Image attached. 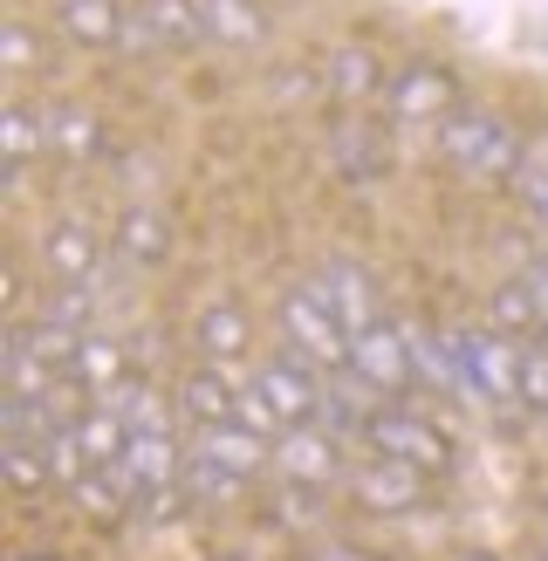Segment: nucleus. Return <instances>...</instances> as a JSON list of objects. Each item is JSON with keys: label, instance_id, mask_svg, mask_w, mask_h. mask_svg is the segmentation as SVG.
Instances as JSON below:
<instances>
[{"label": "nucleus", "instance_id": "nucleus-1", "mask_svg": "<svg viewBox=\"0 0 548 561\" xmlns=\"http://www.w3.org/2000/svg\"><path fill=\"white\" fill-rule=\"evenodd\" d=\"M432 151H438V164H453V172H459L466 185H480V192L514 185L521 158H528L521 130H514L493 103H459L453 117H438V124H432Z\"/></svg>", "mask_w": 548, "mask_h": 561}, {"label": "nucleus", "instance_id": "nucleus-2", "mask_svg": "<svg viewBox=\"0 0 548 561\" xmlns=\"http://www.w3.org/2000/svg\"><path fill=\"white\" fill-rule=\"evenodd\" d=\"M316 411H322V370H309L295 356H274L261 370H247V383H240V425H254L267 438L316 425Z\"/></svg>", "mask_w": 548, "mask_h": 561}, {"label": "nucleus", "instance_id": "nucleus-3", "mask_svg": "<svg viewBox=\"0 0 548 561\" xmlns=\"http://www.w3.org/2000/svg\"><path fill=\"white\" fill-rule=\"evenodd\" d=\"M274 335L288 343L282 356L309 363V370H329V377L350 370V329L336 322V308H329L309 280H295V288L274 295Z\"/></svg>", "mask_w": 548, "mask_h": 561}, {"label": "nucleus", "instance_id": "nucleus-4", "mask_svg": "<svg viewBox=\"0 0 548 561\" xmlns=\"http://www.w3.org/2000/svg\"><path fill=\"white\" fill-rule=\"evenodd\" d=\"M356 459H364V453H356L343 432H329V425H295V432L274 438V472H267V480L336 493V486H350Z\"/></svg>", "mask_w": 548, "mask_h": 561}, {"label": "nucleus", "instance_id": "nucleus-5", "mask_svg": "<svg viewBox=\"0 0 548 561\" xmlns=\"http://www.w3.org/2000/svg\"><path fill=\"white\" fill-rule=\"evenodd\" d=\"M364 453L398 459V466H411V472H425V480H438V472L453 466V432L438 425V417L411 411V404H384L370 425H364Z\"/></svg>", "mask_w": 548, "mask_h": 561}, {"label": "nucleus", "instance_id": "nucleus-6", "mask_svg": "<svg viewBox=\"0 0 548 561\" xmlns=\"http://www.w3.org/2000/svg\"><path fill=\"white\" fill-rule=\"evenodd\" d=\"M459 363H466V383H473V404H493V411H521V356H528V343H514V335L501 329H459Z\"/></svg>", "mask_w": 548, "mask_h": 561}, {"label": "nucleus", "instance_id": "nucleus-7", "mask_svg": "<svg viewBox=\"0 0 548 561\" xmlns=\"http://www.w3.org/2000/svg\"><path fill=\"white\" fill-rule=\"evenodd\" d=\"M350 377L377 390V398H404L411 383H419V363H411V335L398 316L370 322L364 335H350Z\"/></svg>", "mask_w": 548, "mask_h": 561}, {"label": "nucleus", "instance_id": "nucleus-8", "mask_svg": "<svg viewBox=\"0 0 548 561\" xmlns=\"http://www.w3.org/2000/svg\"><path fill=\"white\" fill-rule=\"evenodd\" d=\"M35 267L48 288H82V280H96L103 267V240L90 219H76V213H55L48 227L35 233Z\"/></svg>", "mask_w": 548, "mask_h": 561}, {"label": "nucleus", "instance_id": "nucleus-9", "mask_svg": "<svg viewBox=\"0 0 548 561\" xmlns=\"http://www.w3.org/2000/svg\"><path fill=\"white\" fill-rule=\"evenodd\" d=\"M466 96H459V82L446 62H404L391 69V90H384V117L391 124H438V117H453Z\"/></svg>", "mask_w": 548, "mask_h": 561}, {"label": "nucleus", "instance_id": "nucleus-10", "mask_svg": "<svg viewBox=\"0 0 548 561\" xmlns=\"http://www.w3.org/2000/svg\"><path fill=\"white\" fill-rule=\"evenodd\" d=\"M309 288L336 308V322L350 329V335H364L370 322H384V295H377V274L364 267V261H350V254H329L316 274H309Z\"/></svg>", "mask_w": 548, "mask_h": 561}, {"label": "nucleus", "instance_id": "nucleus-11", "mask_svg": "<svg viewBox=\"0 0 548 561\" xmlns=\"http://www.w3.org/2000/svg\"><path fill=\"white\" fill-rule=\"evenodd\" d=\"M425 472H411V466H398V459H377V453H364L356 459V472H350V500L364 514H411V507H425Z\"/></svg>", "mask_w": 548, "mask_h": 561}, {"label": "nucleus", "instance_id": "nucleus-12", "mask_svg": "<svg viewBox=\"0 0 548 561\" xmlns=\"http://www.w3.org/2000/svg\"><path fill=\"white\" fill-rule=\"evenodd\" d=\"M316 82H322L336 103H377L384 90H391V69H384L377 48H364V42H336V48L322 55Z\"/></svg>", "mask_w": 548, "mask_h": 561}, {"label": "nucleus", "instance_id": "nucleus-13", "mask_svg": "<svg viewBox=\"0 0 548 561\" xmlns=\"http://www.w3.org/2000/svg\"><path fill=\"white\" fill-rule=\"evenodd\" d=\"M69 383L82 390V404H110L124 383H137L124 335L117 329H90V335H82V356H76V377Z\"/></svg>", "mask_w": 548, "mask_h": 561}, {"label": "nucleus", "instance_id": "nucleus-14", "mask_svg": "<svg viewBox=\"0 0 548 561\" xmlns=\"http://www.w3.org/2000/svg\"><path fill=\"white\" fill-rule=\"evenodd\" d=\"M192 453H206L213 466L240 472L247 486L274 472V438H267V432H254V425H240V417H233V425H206V432H192Z\"/></svg>", "mask_w": 548, "mask_h": 561}, {"label": "nucleus", "instance_id": "nucleus-15", "mask_svg": "<svg viewBox=\"0 0 548 561\" xmlns=\"http://www.w3.org/2000/svg\"><path fill=\"white\" fill-rule=\"evenodd\" d=\"M240 383L233 370H219V363H199V370H185L179 383V411H185V425L192 432H206V425H233L240 417Z\"/></svg>", "mask_w": 548, "mask_h": 561}, {"label": "nucleus", "instance_id": "nucleus-16", "mask_svg": "<svg viewBox=\"0 0 548 561\" xmlns=\"http://www.w3.org/2000/svg\"><path fill=\"white\" fill-rule=\"evenodd\" d=\"M55 27H62L76 48H124L130 0H55Z\"/></svg>", "mask_w": 548, "mask_h": 561}, {"label": "nucleus", "instance_id": "nucleus-17", "mask_svg": "<svg viewBox=\"0 0 548 561\" xmlns=\"http://www.w3.org/2000/svg\"><path fill=\"white\" fill-rule=\"evenodd\" d=\"M110 247H117L130 267H164V254H172V219H164V206H151V199H130L117 213Z\"/></svg>", "mask_w": 548, "mask_h": 561}, {"label": "nucleus", "instance_id": "nucleus-18", "mask_svg": "<svg viewBox=\"0 0 548 561\" xmlns=\"http://www.w3.org/2000/svg\"><path fill=\"white\" fill-rule=\"evenodd\" d=\"M247 343H254V329H247L240 301H206L199 322H192V350H199V363H219V370H240Z\"/></svg>", "mask_w": 548, "mask_h": 561}, {"label": "nucleus", "instance_id": "nucleus-19", "mask_svg": "<svg viewBox=\"0 0 548 561\" xmlns=\"http://www.w3.org/2000/svg\"><path fill=\"white\" fill-rule=\"evenodd\" d=\"M42 110V137H48V158H62V164H82V158H96L103 151V124H96V110H82V103H35Z\"/></svg>", "mask_w": 548, "mask_h": 561}, {"label": "nucleus", "instance_id": "nucleus-20", "mask_svg": "<svg viewBox=\"0 0 548 561\" xmlns=\"http://www.w3.org/2000/svg\"><path fill=\"white\" fill-rule=\"evenodd\" d=\"M487 329H501V335H514V343H535L541 335V301H535V288H528V274H507V280H493V295H487V316H480Z\"/></svg>", "mask_w": 548, "mask_h": 561}, {"label": "nucleus", "instance_id": "nucleus-21", "mask_svg": "<svg viewBox=\"0 0 548 561\" xmlns=\"http://www.w3.org/2000/svg\"><path fill=\"white\" fill-rule=\"evenodd\" d=\"M0 151H8V185H21V179H27V164L48 151V137H42V110H35V103H21V96L0 103Z\"/></svg>", "mask_w": 548, "mask_h": 561}, {"label": "nucleus", "instance_id": "nucleus-22", "mask_svg": "<svg viewBox=\"0 0 548 561\" xmlns=\"http://www.w3.org/2000/svg\"><path fill=\"white\" fill-rule=\"evenodd\" d=\"M69 507H76L82 520H124V514L137 507V493H130V480H124V466H90V472L69 486Z\"/></svg>", "mask_w": 548, "mask_h": 561}, {"label": "nucleus", "instance_id": "nucleus-23", "mask_svg": "<svg viewBox=\"0 0 548 561\" xmlns=\"http://www.w3.org/2000/svg\"><path fill=\"white\" fill-rule=\"evenodd\" d=\"M76 445L90 466H124V445H130V425L117 404H82L76 411Z\"/></svg>", "mask_w": 548, "mask_h": 561}, {"label": "nucleus", "instance_id": "nucleus-24", "mask_svg": "<svg viewBox=\"0 0 548 561\" xmlns=\"http://www.w3.org/2000/svg\"><path fill=\"white\" fill-rule=\"evenodd\" d=\"M130 8H137V21L151 27L158 48H192V42H206L199 0H130Z\"/></svg>", "mask_w": 548, "mask_h": 561}, {"label": "nucleus", "instance_id": "nucleus-25", "mask_svg": "<svg viewBox=\"0 0 548 561\" xmlns=\"http://www.w3.org/2000/svg\"><path fill=\"white\" fill-rule=\"evenodd\" d=\"M0 480H8L14 500H42V493H62L48 472V453L35 438H0Z\"/></svg>", "mask_w": 548, "mask_h": 561}, {"label": "nucleus", "instance_id": "nucleus-26", "mask_svg": "<svg viewBox=\"0 0 548 561\" xmlns=\"http://www.w3.org/2000/svg\"><path fill=\"white\" fill-rule=\"evenodd\" d=\"M329 158H336L343 179H356V185H370V179L391 172V145H384L377 130H364V124H343L336 137H329Z\"/></svg>", "mask_w": 548, "mask_h": 561}, {"label": "nucleus", "instance_id": "nucleus-27", "mask_svg": "<svg viewBox=\"0 0 548 561\" xmlns=\"http://www.w3.org/2000/svg\"><path fill=\"white\" fill-rule=\"evenodd\" d=\"M199 14H206V42H219V48L267 42V14L254 8V0H199Z\"/></svg>", "mask_w": 548, "mask_h": 561}, {"label": "nucleus", "instance_id": "nucleus-28", "mask_svg": "<svg viewBox=\"0 0 548 561\" xmlns=\"http://www.w3.org/2000/svg\"><path fill=\"white\" fill-rule=\"evenodd\" d=\"M185 507H227V500H240L247 493V480L240 472H227V466H213L206 453H185Z\"/></svg>", "mask_w": 548, "mask_h": 561}, {"label": "nucleus", "instance_id": "nucleus-29", "mask_svg": "<svg viewBox=\"0 0 548 561\" xmlns=\"http://www.w3.org/2000/svg\"><path fill=\"white\" fill-rule=\"evenodd\" d=\"M96 316H103V295H96V280H82V288H48V295H42V322H55V329H76V335H90V329H103Z\"/></svg>", "mask_w": 548, "mask_h": 561}, {"label": "nucleus", "instance_id": "nucleus-30", "mask_svg": "<svg viewBox=\"0 0 548 561\" xmlns=\"http://www.w3.org/2000/svg\"><path fill=\"white\" fill-rule=\"evenodd\" d=\"M514 206L521 219H528L535 233H548V145H528V158H521V172H514Z\"/></svg>", "mask_w": 548, "mask_h": 561}, {"label": "nucleus", "instance_id": "nucleus-31", "mask_svg": "<svg viewBox=\"0 0 548 561\" xmlns=\"http://www.w3.org/2000/svg\"><path fill=\"white\" fill-rule=\"evenodd\" d=\"M0 69H8V76H42L48 69V48H42V35L27 21L0 27Z\"/></svg>", "mask_w": 548, "mask_h": 561}, {"label": "nucleus", "instance_id": "nucleus-32", "mask_svg": "<svg viewBox=\"0 0 548 561\" xmlns=\"http://www.w3.org/2000/svg\"><path fill=\"white\" fill-rule=\"evenodd\" d=\"M42 453H48V472H55V486H62V493L82 480V472H90V459H82V445H76V417L42 438Z\"/></svg>", "mask_w": 548, "mask_h": 561}, {"label": "nucleus", "instance_id": "nucleus-33", "mask_svg": "<svg viewBox=\"0 0 548 561\" xmlns=\"http://www.w3.org/2000/svg\"><path fill=\"white\" fill-rule=\"evenodd\" d=\"M0 308H8V322H35L42 316L35 288H27V261L21 254H8V267H0Z\"/></svg>", "mask_w": 548, "mask_h": 561}, {"label": "nucleus", "instance_id": "nucleus-34", "mask_svg": "<svg viewBox=\"0 0 548 561\" xmlns=\"http://www.w3.org/2000/svg\"><path fill=\"white\" fill-rule=\"evenodd\" d=\"M521 411L548 417V350L541 343H528V356H521Z\"/></svg>", "mask_w": 548, "mask_h": 561}, {"label": "nucleus", "instance_id": "nucleus-35", "mask_svg": "<svg viewBox=\"0 0 548 561\" xmlns=\"http://www.w3.org/2000/svg\"><path fill=\"white\" fill-rule=\"evenodd\" d=\"M316 561H384V554H370V548H350V541H329Z\"/></svg>", "mask_w": 548, "mask_h": 561}, {"label": "nucleus", "instance_id": "nucleus-36", "mask_svg": "<svg viewBox=\"0 0 548 561\" xmlns=\"http://www.w3.org/2000/svg\"><path fill=\"white\" fill-rule=\"evenodd\" d=\"M14 561H62V554H48V548H27V554H14Z\"/></svg>", "mask_w": 548, "mask_h": 561}, {"label": "nucleus", "instance_id": "nucleus-37", "mask_svg": "<svg viewBox=\"0 0 548 561\" xmlns=\"http://www.w3.org/2000/svg\"><path fill=\"white\" fill-rule=\"evenodd\" d=\"M459 561H501V554H459Z\"/></svg>", "mask_w": 548, "mask_h": 561}, {"label": "nucleus", "instance_id": "nucleus-38", "mask_svg": "<svg viewBox=\"0 0 548 561\" xmlns=\"http://www.w3.org/2000/svg\"><path fill=\"white\" fill-rule=\"evenodd\" d=\"M541 514H548V480H541Z\"/></svg>", "mask_w": 548, "mask_h": 561}, {"label": "nucleus", "instance_id": "nucleus-39", "mask_svg": "<svg viewBox=\"0 0 548 561\" xmlns=\"http://www.w3.org/2000/svg\"><path fill=\"white\" fill-rule=\"evenodd\" d=\"M535 561H548V548H541V554H535Z\"/></svg>", "mask_w": 548, "mask_h": 561}]
</instances>
